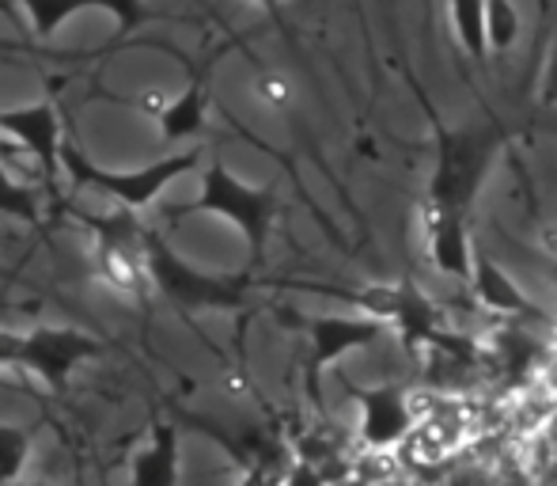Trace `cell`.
<instances>
[{"label":"cell","instance_id":"cell-6","mask_svg":"<svg viewBox=\"0 0 557 486\" xmlns=\"http://www.w3.org/2000/svg\"><path fill=\"white\" fill-rule=\"evenodd\" d=\"M99 354H103V342H99L96 335L81 331V327H69V324H42L20 335L15 368L35 373L50 391H65L76 368Z\"/></svg>","mask_w":557,"mask_h":486},{"label":"cell","instance_id":"cell-23","mask_svg":"<svg viewBox=\"0 0 557 486\" xmlns=\"http://www.w3.org/2000/svg\"><path fill=\"white\" fill-rule=\"evenodd\" d=\"M27 486H53V483H27Z\"/></svg>","mask_w":557,"mask_h":486},{"label":"cell","instance_id":"cell-14","mask_svg":"<svg viewBox=\"0 0 557 486\" xmlns=\"http://www.w3.org/2000/svg\"><path fill=\"white\" fill-rule=\"evenodd\" d=\"M156 122H160V137L168 141V145H178V141H190V137H198V133H206V122H209L206 84L194 81L186 92L168 99V104L160 107V114H156Z\"/></svg>","mask_w":557,"mask_h":486},{"label":"cell","instance_id":"cell-4","mask_svg":"<svg viewBox=\"0 0 557 486\" xmlns=\"http://www.w3.org/2000/svg\"><path fill=\"white\" fill-rule=\"evenodd\" d=\"M201 168V153H171L163 160H152L145 168H133V171H114L96 163L88 153L73 145V141H61V171L73 179L76 186L84 191H99L122 209H148L171 183H178L183 175Z\"/></svg>","mask_w":557,"mask_h":486},{"label":"cell","instance_id":"cell-15","mask_svg":"<svg viewBox=\"0 0 557 486\" xmlns=\"http://www.w3.org/2000/svg\"><path fill=\"white\" fill-rule=\"evenodd\" d=\"M451 8V31L459 38L462 53L474 61H485V0H447Z\"/></svg>","mask_w":557,"mask_h":486},{"label":"cell","instance_id":"cell-22","mask_svg":"<svg viewBox=\"0 0 557 486\" xmlns=\"http://www.w3.org/2000/svg\"><path fill=\"white\" fill-rule=\"evenodd\" d=\"M250 4H258V8H277L281 0H250Z\"/></svg>","mask_w":557,"mask_h":486},{"label":"cell","instance_id":"cell-1","mask_svg":"<svg viewBox=\"0 0 557 486\" xmlns=\"http://www.w3.org/2000/svg\"><path fill=\"white\" fill-rule=\"evenodd\" d=\"M505 145H508V130L493 119L482 125H462V130L441 133L425 206L470 217V209H474L478 194L490 183L493 163L505 153Z\"/></svg>","mask_w":557,"mask_h":486},{"label":"cell","instance_id":"cell-3","mask_svg":"<svg viewBox=\"0 0 557 486\" xmlns=\"http://www.w3.org/2000/svg\"><path fill=\"white\" fill-rule=\"evenodd\" d=\"M201 191L186 206V214H209L232 224L250 247V263H262L270 232L281 217V194L270 183H247L224 160L201 163Z\"/></svg>","mask_w":557,"mask_h":486},{"label":"cell","instance_id":"cell-12","mask_svg":"<svg viewBox=\"0 0 557 486\" xmlns=\"http://www.w3.org/2000/svg\"><path fill=\"white\" fill-rule=\"evenodd\" d=\"M425 251L429 263L444 278L467 281L470 263H474V243H470V217L444 214V209L425 206Z\"/></svg>","mask_w":557,"mask_h":486},{"label":"cell","instance_id":"cell-20","mask_svg":"<svg viewBox=\"0 0 557 486\" xmlns=\"http://www.w3.org/2000/svg\"><path fill=\"white\" fill-rule=\"evenodd\" d=\"M539 96H543L546 107H557V42L546 58V69H543V84H539Z\"/></svg>","mask_w":557,"mask_h":486},{"label":"cell","instance_id":"cell-9","mask_svg":"<svg viewBox=\"0 0 557 486\" xmlns=\"http://www.w3.org/2000/svg\"><path fill=\"white\" fill-rule=\"evenodd\" d=\"M0 133H8L12 141H20L30 156L38 160L42 175L58 179L61 175V141H65V122H61L53 104H23V107H4L0 111Z\"/></svg>","mask_w":557,"mask_h":486},{"label":"cell","instance_id":"cell-2","mask_svg":"<svg viewBox=\"0 0 557 486\" xmlns=\"http://www.w3.org/2000/svg\"><path fill=\"white\" fill-rule=\"evenodd\" d=\"M140 255H145L148 285L183 316L201 312H239L247 301V285L239 278H221L201 266L186 263L156 229H140Z\"/></svg>","mask_w":557,"mask_h":486},{"label":"cell","instance_id":"cell-5","mask_svg":"<svg viewBox=\"0 0 557 486\" xmlns=\"http://www.w3.org/2000/svg\"><path fill=\"white\" fill-rule=\"evenodd\" d=\"M88 232L96 236V278L111 293L145 301L148 296V270L140 255V217L133 209L114 206L111 214H81Z\"/></svg>","mask_w":557,"mask_h":486},{"label":"cell","instance_id":"cell-7","mask_svg":"<svg viewBox=\"0 0 557 486\" xmlns=\"http://www.w3.org/2000/svg\"><path fill=\"white\" fill-rule=\"evenodd\" d=\"M308 335V391L319 396V376L334 362L368 350L387 335V324L375 316H304L296 319Z\"/></svg>","mask_w":557,"mask_h":486},{"label":"cell","instance_id":"cell-13","mask_svg":"<svg viewBox=\"0 0 557 486\" xmlns=\"http://www.w3.org/2000/svg\"><path fill=\"white\" fill-rule=\"evenodd\" d=\"M183 479V452H178V429L171 422L152 426L148 441L129 460V486H178Z\"/></svg>","mask_w":557,"mask_h":486},{"label":"cell","instance_id":"cell-24","mask_svg":"<svg viewBox=\"0 0 557 486\" xmlns=\"http://www.w3.org/2000/svg\"><path fill=\"white\" fill-rule=\"evenodd\" d=\"M554 270H557V255H554Z\"/></svg>","mask_w":557,"mask_h":486},{"label":"cell","instance_id":"cell-11","mask_svg":"<svg viewBox=\"0 0 557 486\" xmlns=\"http://www.w3.org/2000/svg\"><path fill=\"white\" fill-rule=\"evenodd\" d=\"M23 15L30 20V27H35L38 38H53L61 31V23L73 20V15L81 12H91V8H99V12H111L117 31H137L140 23L148 20V8L140 4V0H20Z\"/></svg>","mask_w":557,"mask_h":486},{"label":"cell","instance_id":"cell-10","mask_svg":"<svg viewBox=\"0 0 557 486\" xmlns=\"http://www.w3.org/2000/svg\"><path fill=\"white\" fill-rule=\"evenodd\" d=\"M470 289H474L478 304L493 316H505V319H546L543 308L516 285V278L497 263L493 255L474 247V263H470Z\"/></svg>","mask_w":557,"mask_h":486},{"label":"cell","instance_id":"cell-8","mask_svg":"<svg viewBox=\"0 0 557 486\" xmlns=\"http://www.w3.org/2000/svg\"><path fill=\"white\" fill-rule=\"evenodd\" d=\"M352 403L360 406V441L372 452H391L413 434V403L403 384H372L349 388Z\"/></svg>","mask_w":557,"mask_h":486},{"label":"cell","instance_id":"cell-17","mask_svg":"<svg viewBox=\"0 0 557 486\" xmlns=\"http://www.w3.org/2000/svg\"><path fill=\"white\" fill-rule=\"evenodd\" d=\"M0 217L20 224H42V198L35 194V186L20 183L4 168H0Z\"/></svg>","mask_w":557,"mask_h":486},{"label":"cell","instance_id":"cell-19","mask_svg":"<svg viewBox=\"0 0 557 486\" xmlns=\"http://www.w3.org/2000/svg\"><path fill=\"white\" fill-rule=\"evenodd\" d=\"M258 96H262L270 107H285L288 99H293V92H288V84L281 81V76L262 73V76H258Z\"/></svg>","mask_w":557,"mask_h":486},{"label":"cell","instance_id":"cell-16","mask_svg":"<svg viewBox=\"0 0 557 486\" xmlns=\"http://www.w3.org/2000/svg\"><path fill=\"white\" fill-rule=\"evenodd\" d=\"M520 8L516 0H485V53H508L520 42Z\"/></svg>","mask_w":557,"mask_h":486},{"label":"cell","instance_id":"cell-18","mask_svg":"<svg viewBox=\"0 0 557 486\" xmlns=\"http://www.w3.org/2000/svg\"><path fill=\"white\" fill-rule=\"evenodd\" d=\"M30 445L35 434L27 426H15V422H0V486L15 483L27 467Z\"/></svg>","mask_w":557,"mask_h":486},{"label":"cell","instance_id":"cell-21","mask_svg":"<svg viewBox=\"0 0 557 486\" xmlns=\"http://www.w3.org/2000/svg\"><path fill=\"white\" fill-rule=\"evenodd\" d=\"M15 357H20V331L0 327V368H15Z\"/></svg>","mask_w":557,"mask_h":486}]
</instances>
